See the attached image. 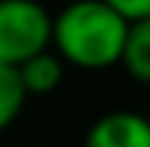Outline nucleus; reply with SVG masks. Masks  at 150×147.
Masks as SVG:
<instances>
[{"instance_id":"5","label":"nucleus","mask_w":150,"mask_h":147,"mask_svg":"<svg viewBox=\"0 0 150 147\" xmlns=\"http://www.w3.org/2000/svg\"><path fill=\"white\" fill-rule=\"evenodd\" d=\"M120 64L141 86H150V16L129 22L126 43L120 52Z\"/></svg>"},{"instance_id":"6","label":"nucleus","mask_w":150,"mask_h":147,"mask_svg":"<svg viewBox=\"0 0 150 147\" xmlns=\"http://www.w3.org/2000/svg\"><path fill=\"white\" fill-rule=\"evenodd\" d=\"M28 92H25L18 71L12 64H0V132H6L25 110Z\"/></svg>"},{"instance_id":"4","label":"nucleus","mask_w":150,"mask_h":147,"mask_svg":"<svg viewBox=\"0 0 150 147\" xmlns=\"http://www.w3.org/2000/svg\"><path fill=\"white\" fill-rule=\"evenodd\" d=\"M16 71H18V80H22L28 98L31 95H49V92H55L61 86V80H64V61H61L52 49H43V52H37V55L25 58Z\"/></svg>"},{"instance_id":"7","label":"nucleus","mask_w":150,"mask_h":147,"mask_svg":"<svg viewBox=\"0 0 150 147\" xmlns=\"http://www.w3.org/2000/svg\"><path fill=\"white\" fill-rule=\"evenodd\" d=\"M104 3L113 6L126 22H135V18H147L150 16V0H104Z\"/></svg>"},{"instance_id":"2","label":"nucleus","mask_w":150,"mask_h":147,"mask_svg":"<svg viewBox=\"0 0 150 147\" xmlns=\"http://www.w3.org/2000/svg\"><path fill=\"white\" fill-rule=\"evenodd\" d=\"M52 12L40 0H0V64H18L49 49Z\"/></svg>"},{"instance_id":"3","label":"nucleus","mask_w":150,"mask_h":147,"mask_svg":"<svg viewBox=\"0 0 150 147\" xmlns=\"http://www.w3.org/2000/svg\"><path fill=\"white\" fill-rule=\"evenodd\" d=\"M83 147H150V119L138 110H110L89 126Z\"/></svg>"},{"instance_id":"1","label":"nucleus","mask_w":150,"mask_h":147,"mask_svg":"<svg viewBox=\"0 0 150 147\" xmlns=\"http://www.w3.org/2000/svg\"><path fill=\"white\" fill-rule=\"evenodd\" d=\"M129 22L104 0H71L52 16L49 49L80 71H107L120 64Z\"/></svg>"}]
</instances>
